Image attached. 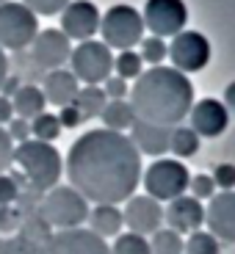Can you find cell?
Here are the masks:
<instances>
[{
    "label": "cell",
    "mask_w": 235,
    "mask_h": 254,
    "mask_svg": "<svg viewBox=\"0 0 235 254\" xmlns=\"http://www.w3.org/2000/svg\"><path fill=\"white\" fill-rule=\"evenodd\" d=\"M6 133L11 135V141L22 144V141H28V133H31V122H25V119H19V116H14V119L6 125Z\"/></svg>",
    "instance_id": "8d00e7d4"
},
{
    "label": "cell",
    "mask_w": 235,
    "mask_h": 254,
    "mask_svg": "<svg viewBox=\"0 0 235 254\" xmlns=\"http://www.w3.org/2000/svg\"><path fill=\"white\" fill-rule=\"evenodd\" d=\"M14 163L25 172L31 185L42 193L56 188L64 174L61 152L53 144H45V141H36V138H28L14 146Z\"/></svg>",
    "instance_id": "3957f363"
},
{
    "label": "cell",
    "mask_w": 235,
    "mask_h": 254,
    "mask_svg": "<svg viewBox=\"0 0 235 254\" xmlns=\"http://www.w3.org/2000/svg\"><path fill=\"white\" fill-rule=\"evenodd\" d=\"M89 229L97 238L108 241L125 232V218H122V210L116 204H94V210H89V218H86Z\"/></svg>",
    "instance_id": "ffe728a7"
},
{
    "label": "cell",
    "mask_w": 235,
    "mask_h": 254,
    "mask_svg": "<svg viewBox=\"0 0 235 254\" xmlns=\"http://www.w3.org/2000/svg\"><path fill=\"white\" fill-rule=\"evenodd\" d=\"M42 254H111V246L97 238L91 229H61L45 241Z\"/></svg>",
    "instance_id": "7c38bea8"
},
{
    "label": "cell",
    "mask_w": 235,
    "mask_h": 254,
    "mask_svg": "<svg viewBox=\"0 0 235 254\" xmlns=\"http://www.w3.org/2000/svg\"><path fill=\"white\" fill-rule=\"evenodd\" d=\"M183 254H222V246H219V241L210 235L208 229H197V232L188 235Z\"/></svg>",
    "instance_id": "f1b7e54d"
},
{
    "label": "cell",
    "mask_w": 235,
    "mask_h": 254,
    "mask_svg": "<svg viewBox=\"0 0 235 254\" xmlns=\"http://www.w3.org/2000/svg\"><path fill=\"white\" fill-rule=\"evenodd\" d=\"M100 31V11L91 0H72L61 11V33L67 39L89 42Z\"/></svg>",
    "instance_id": "2e32d148"
},
{
    "label": "cell",
    "mask_w": 235,
    "mask_h": 254,
    "mask_svg": "<svg viewBox=\"0 0 235 254\" xmlns=\"http://www.w3.org/2000/svg\"><path fill=\"white\" fill-rule=\"evenodd\" d=\"M14 163V141L6 133V127H0V174H6V169Z\"/></svg>",
    "instance_id": "e575fe53"
},
{
    "label": "cell",
    "mask_w": 235,
    "mask_h": 254,
    "mask_svg": "<svg viewBox=\"0 0 235 254\" xmlns=\"http://www.w3.org/2000/svg\"><path fill=\"white\" fill-rule=\"evenodd\" d=\"M150 249H153V254H183L185 243H183V235H177L174 229H158L153 235V241H150Z\"/></svg>",
    "instance_id": "484cf974"
},
{
    "label": "cell",
    "mask_w": 235,
    "mask_h": 254,
    "mask_svg": "<svg viewBox=\"0 0 235 254\" xmlns=\"http://www.w3.org/2000/svg\"><path fill=\"white\" fill-rule=\"evenodd\" d=\"M78 91H80V83H78V77L72 75L70 69L47 72L45 83H42V94H45V100L50 102V105H56V108H67V105H72L75 97H78Z\"/></svg>",
    "instance_id": "d6986e66"
},
{
    "label": "cell",
    "mask_w": 235,
    "mask_h": 254,
    "mask_svg": "<svg viewBox=\"0 0 235 254\" xmlns=\"http://www.w3.org/2000/svg\"><path fill=\"white\" fill-rule=\"evenodd\" d=\"M39 33V19L22 3H0V47L3 50H25Z\"/></svg>",
    "instance_id": "ba28073f"
},
{
    "label": "cell",
    "mask_w": 235,
    "mask_h": 254,
    "mask_svg": "<svg viewBox=\"0 0 235 254\" xmlns=\"http://www.w3.org/2000/svg\"><path fill=\"white\" fill-rule=\"evenodd\" d=\"M127 102L139 122L158 127H177L191 114L194 86L183 72L160 64V66H150L136 77Z\"/></svg>",
    "instance_id": "7a4b0ae2"
},
{
    "label": "cell",
    "mask_w": 235,
    "mask_h": 254,
    "mask_svg": "<svg viewBox=\"0 0 235 254\" xmlns=\"http://www.w3.org/2000/svg\"><path fill=\"white\" fill-rule=\"evenodd\" d=\"M169 138H172V127H158L147 125V122H133L130 127V141L139 149V155H150V158H163L169 152Z\"/></svg>",
    "instance_id": "ac0fdd59"
},
{
    "label": "cell",
    "mask_w": 235,
    "mask_h": 254,
    "mask_svg": "<svg viewBox=\"0 0 235 254\" xmlns=\"http://www.w3.org/2000/svg\"><path fill=\"white\" fill-rule=\"evenodd\" d=\"M191 130L199 135V138H222L230 130V119L233 116L227 114L222 100H213V97H205V100L194 102L191 105Z\"/></svg>",
    "instance_id": "4fadbf2b"
},
{
    "label": "cell",
    "mask_w": 235,
    "mask_h": 254,
    "mask_svg": "<svg viewBox=\"0 0 235 254\" xmlns=\"http://www.w3.org/2000/svg\"><path fill=\"white\" fill-rule=\"evenodd\" d=\"M188 190H191V196L194 199H213L219 193L216 185H213V180H210V174H197V177H191L188 183Z\"/></svg>",
    "instance_id": "1f68e13d"
},
{
    "label": "cell",
    "mask_w": 235,
    "mask_h": 254,
    "mask_svg": "<svg viewBox=\"0 0 235 254\" xmlns=\"http://www.w3.org/2000/svg\"><path fill=\"white\" fill-rule=\"evenodd\" d=\"M139 45H141V53H139L141 61L150 64V66H160V64H163V58L169 56L166 42H163V39H158V36H144Z\"/></svg>",
    "instance_id": "f546056e"
},
{
    "label": "cell",
    "mask_w": 235,
    "mask_h": 254,
    "mask_svg": "<svg viewBox=\"0 0 235 254\" xmlns=\"http://www.w3.org/2000/svg\"><path fill=\"white\" fill-rule=\"evenodd\" d=\"M31 56L36 61V66H42L47 72L64 69V64L72 56V45L61 33V28H47V31H39L36 39L31 42Z\"/></svg>",
    "instance_id": "5bb4252c"
},
{
    "label": "cell",
    "mask_w": 235,
    "mask_h": 254,
    "mask_svg": "<svg viewBox=\"0 0 235 254\" xmlns=\"http://www.w3.org/2000/svg\"><path fill=\"white\" fill-rule=\"evenodd\" d=\"M210 180H213L216 190H235V166L227 163V160L219 163L213 169V174H210Z\"/></svg>",
    "instance_id": "d6a6232c"
},
{
    "label": "cell",
    "mask_w": 235,
    "mask_h": 254,
    "mask_svg": "<svg viewBox=\"0 0 235 254\" xmlns=\"http://www.w3.org/2000/svg\"><path fill=\"white\" fill-rule=\"evenodd\" d=\"M58 122H61V127H78V125H83V116L78 114V108L75 105H67V108H61L58 111Z\"/></svg>",
    "instance_id": "74e56055"
},
{
    "label": "cell",
    "mask_w": 235,
    "mask_h": 254,
    "mask_svg": "<svg viewBox=\"0 0 235 254\" xmlns=\"http://www.w3.org/2000/svg\"><path fill=\"white\" fill-rule=\"evenodd\" d=\"M166 47H169L166 58L172 61V69L183 72V75L199 72L210 64V42L199 31H180Z\"/></svg>",
    "instance_id": "9c48e42d"
},
{
    "label": "cell",
    "mask_w": 235,
    "mask_h": 254,
    "mask_svg": "<svg viewBox=\"0 0 235 254\" xmlns=\"http://www.w3.org/2000/svg\"><path fill=\"white\" fill-rule=\"evenodd\" d=\"M141 19L153 36H177L188 22V8L183 0H147Z\"/></svg>",
    "instance_id": "30bf717a"
},
{
    "label": "cell",
    "mask_w": 235,
    "mask_h": 254,
    "mask_svg": "<svg viewBox=\"0 0 235 254\" xmlns=\"http://www.w3.org/2000/svg\"><path fill=\"white\" fill-rule=\"evenodd\" d=\"M222 102H224V108H227V114L235 116V80L224 86V100Z\"/></svg>",
    "instance_id": "ab89813d"
},
{
    "label": "cell",
    "mask_w": 235,
    "mask_h": 254,
    "mask_svg": "<svg viewBox=\"0 0 235 254\" xmlns=\"http://www.w3.org/2000/svg\"><path fill=\"white\" fill-rule=\"evenodd\" d=\"M102 91H105V97H108V100H127V94H130V86H127V80L111 75L108 80L102 83Z\"/></svg>",
    "instance_id": "836d02e7"
},
{
    "label": "cell",
    "mask_w": 235,
    "mask_h": 254,
    "mask_svg": "<svg viewBox=\"0 0 235 254\" xmlns=\"http://www.w3.org/2000/svg\"><path fill=\"white\" fill-rule=\"evenodd\" d=\"M208 232L219 243H235V190H219L205 207Z\"/></svg>",
    "instance_id": "9a60e30c"
},
{
    "label": "cell",
    "mask_w": 235,
    "mask_h": 254,
    "mask_svg": "<svg viewBox=\"0 0 235 254\" xmlns=\"http://www.w3.org/2000/svg\"><path fill=\"white\" fill-rule=\"evenodd\" d=\"M72 105H75L78 114L83 116V122H89V119H94V116H100L102 111H105L108 97H105L102 86H83V89L78 91V97H75Z\"/></svg>",
    "instance_id": "603a6c76"
},
{
    "label": "cell",
    "mask_w": 235,
    "mask_h": 254,
    "mask_svg": "<svg viewBox=\"0 0 235 254\" xmlns=\"http://www.w3.org/2000/svg\"><path fill=\"white\" fill-rule=\"evenodd\" d=\"M0 3H8V0H0Z\"/></svg>",
    "instance_id": "f6af8a7d"
},
{
    "label": "cell",
    "mask_w": 235,
    "mask_h": 254,
    "mask_svg": "<svg viewBox=\"0 0 235 254\" xmlns=\"http://www.w3.org/2000/svg\"><path fill=\"white\" fill-rule=\"evenodd\" d=\"M0 254H11V246H6V243L0 241Z\"/></svg>",
    "instance_id": "ee69618b"
},
{
    "label": "cell",
    "mask_w": 235,
    "mask_h": 254,
    "mask_svg": "<svg viewBox=\"0 0 235 254\" xmlns=\"http://www.w3.org/2000/svg\"><path fill=\"white\" fill-rule=\"evenodd\" d=\"M111 254H153V249H150L147 238L136 235V232H122V235L114 238Z\"/></svg>",
    "instance_id": "83f0119b"
},
{
    "label": "cell",
    "mask_w": 235,
    "mask_h": 254,
    "mask_svg": "<svg viewBox=\"0 0 235 254\" xmlns=\"http://www.w3.org/2000/svg\"><path fill=\"white\" fill-rule=\"evenodd\" d=\"M6 77H8V58H6V50L0 47V86L6 83Z\"/></svg>",
    "instance_id": "b9f144b4"
},
{
    "label": "cell",
    "mask_w": 235,
    "mask_h": 254,
    "mask_svg": "<svg viewBox=\"0 0 235 254\" xmlns=\"http://www.w3.org/2000/svg\"><path fill=\"white\" fill-rule=\"evenodd\" d=\"M64 172L86 202L119 204L136 193L141 183V155L127 133L94 127L70 146Z\"/></svg>",
    "instance_id": "6da1fadb"
},
{
    "label": "cell",
    "mask_w": 235,
    "mask_h": 254,
    "mask_svg": "<svg viewBox=\"0 0 235 254\" xmlns=\"http://www.w3.org/2000/svg\"><path fill=\"white\" fill-rule=\"evenodd\" d=\"M11 105H14V116L31 122V119H36L39 114H45L47 100H45V94H42L39 86H19L11 94Z\"/></svg>",
    "instance_id": "44dd1931"
},
{
    "label": "cell",
    "mask_w": 235,
    "mask_h": 254,
    "mask_svg": "<svg viewBox=\"0 0 235 254\" xmlns=\"http://www.w3.org/2000/svg\"><path fill=\"white\" fill-rule=\"evenodd\" d=\"M100 119H102V125H105V130L125 133V130L133 127L136 114H133V108H130L127 100H108V105H105V111L100 114Z\"/></svg>",
    "instance_id": "7402d4cb"
},
{
    "label": "cell",
    "mask_w": 235,
    "mask_h": 254,
    "mask_svg": "<svg viewBox=\"0 0 235 254\" xmlns=\"http://www.w3.org/2000/svg\"><path fill=\"white\" fill-rule=\"evenodd\" d=\"M100 33L102 45L116 47V50H133L144 39V19L127 3H116L100 17Z\"/></svg>",
    "instance_id": "8992f818"
},
{
    "label": "cell",
    "mask_w": 235,
    "mask_h": 254,
    "mask_svg": "<svg viewBox=\"0 0 235 254\" xmlns=\"http://www.w3.org/2000/svg\"><path fill=\"white\" fill-rule=\"evenodd\" d=\"M89 202L78 193L72 185H56V188H50L42 196V202H39V216H42V221L50 224V227H56L58 232L61 229H78L86 224V218H89Z\"/></svg>",
    "instance_id": "277c9868"
},
{
    "label": "cell",
    "mask_w": 235,
    "mask_h": 254,
    "mask_svg": "<svg viewBox=\"0 0 235 254\" xmlns=\"http://www.w3.org/2000/svg\"><path fill=\"white\" fill-rule=\"evenodd\" d=\"M72 0H22V6H28L33 14H42V17H50V14H61L64 8L70 6Z\"/></svg>",
    "instance_id": "4dcf8cb0"
},
{
    "label": "cell",
    "mask_w": 235,
    "mask_h": 254,
    "mask_svg": "<svg viewBox=\"0 0 235 254\" xmlns=\"http://www.w3.org/2000/svg\"><path fill=\"white\" fill-rule=\"evenodd\" d=\"M199 146H202V138H199L191 127L185 125H177L172 127V138H169V152L174 155L177 160H188L199 152Z\"/></svg>",
    "instance_id": "cb8c5ba5"
},
{
    "label": "cell",
    "mask_w": 235,
    "mask_h": 254,
    "mask_svg": "<svg viewBox=\"0 0 235 254\" xmlns=\"http://www.w3.org/2000/svg\"><path fill=\"white\" fill-rule=\"evenodd\" d=\"M11 119H14V105H11V97L0 94V127H6Z\"/></svg>",
    "instance_id": "f35d334b"
},
{
    "label": "cell",
    "mask_w": 235,
    "mask_h": 254,
    "mask_svg": "<svg viewBox=\"0 0 235 254\" xmlns=\"http://www.w3.org/2000/svg\"><path fill=\"white\" fill-rule=\"evenodd\" d=\"M19 196V185L14 183L8 174H0V207L14 204V199Z\"/></svg>",
    "instance_id": "d590c367"
},
{
    "label": "cell",
    "mask_w": 235,
    "mask_h": 254,
    "mask_svg": "<svg viewBox=\"0 0 235 254\" xmlns=\"http://www.w3.org/2000/svg\"><path fill=\"white\" fill-rule=\"evenodd\" d=\"M114 69H116V77H122V80H136V77L144 72V61H141L139 53L122 50L119 56L114 58Z\"/></svg>",
    "instance_id": "4316f807"
},
{
    "label": "cell",
    "mask_w": 235,
    "mask_h": 254,
    "mask_svg": "<svg viewBox=\"0 0 235 254\" xmlns=\"http://www.w3.org/2000/svg\"><path fill=\"white\" fill-rule=\"evenodd\" d=\"M224 158H227V163L235 166V127L227 133V141H224Z\"/></svg>",
    "instance_id": "60d3db41"
},
{
    "label": "cell",
    "mask_w": 235,
    "mask_h": 254,
    "mask_svg": "<svg viewBox=\"0 0 235 254\" xmlns=\"http://www.w3.org/2000/svg\"><path fill=\"white\" fill-rule=\"evenodd\" d=\"M61 122H58V114H50V111H45V114H39L36 119H31V135L36 141H45V144H53V141L61 135Z\"/></svg>",
    "instance_id": "d4e9b609"
},
{
    "label": "cell",
    "mask_w": 235,
    "mask_h": 254,
    "mask_svg": "<svg viewBox=\"0 0 235 254\" xmlns=\"http://www.w3.org/2000/svg\"><path fill=\"white\" fill-rule=\"evenodd\" d=\"M191 172L177 158H158L141 172V185L155 202H172L188 190Z\"/></svg>",
    "instance_id": "5b68a950"
},
{
    "label": "cell",
    "mask_w": 235,
    "mask_h": 254,
    "mask_svg": "<svg viewBox=\"0 0 235 254\" xmlns=\"http://www.w3.org/2000/svg\"><path fill=\"white\" fill-rule=\"evenodd\" d=\"M70 61H72L70 72L83 86H102V83L114 75V53H111L108 45L94 42V39L80 42L72 50Z\"/></svg>",
    "instance_id": "52a82bcc"
},
{
    "label": "cell",
    "mask_w": 235,
    "mask_h": 254,
    "mask_svg": "<svg viewBox=\"0 0 235 254\" xmlns=\"http://www.w3.org/2000/svg\"><path fill=\"white\" fill-rule=\"evenodd\" d=\"M0 89L6 91V97H8V94H14V91L19 89V83H17V77H6V83H3V86H0Z\"/></svg>",
    "instance_id": "7bdbcfd3"
},
{
    "label": "cell",
    "mask_w": 235,
    "mask_h": 254,
    "mask_svg": "<svg viewBox=\"0 0 235 254\" xmlns=\"http://www.w3.org/2000/svg\"><path fill=\"white\" fill-rule=\"evenodd\" d=\"M122 218H125L127 232H136L141 238H153L163 224V207L147 193H139V196L133 193L127 199L125 210H122Z\"/></svg>",
    "instance_id": "8fae6325"
},
{
    "label": "cell",
    "mask_w": 235,
    "mask_h": 254,
    "mask_svg": "<svg viewBox=\"0 0 235 254\" xmlns=\"http://www.w3.org/2000/svg\"><path fill=\"white\" fill-rule=\"evenodd\" d=\"M163 221L177 235H191V232L205 227V204L191 193H183V196L169 202V207L163 210Z\"/></svg>",
    "instance_id": "e0dca14e"
}]
</instances>
